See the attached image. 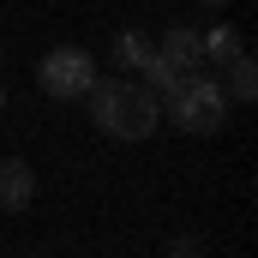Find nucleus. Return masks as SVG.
Wrapping results in <instances>:
<instances>
[{
	"mask_svg": "<svg viewBox=\"0 0 258 258\" xmlns=\"http://www.w3.org/2000/svg\"><path fill=\"white\" fill-rule=\"evenodd\" d=\"M84 108H90V126L96 132L132 138V144L162 126V96H156L150 84H132L126 72H120V78H96V84L84 90Z\"/></svg>",
	"mask_w": 258,
	"mask_h": 258,
	"instance_id": "1",
	"label": "nucleus"
},
{
	"mask_svg": "<svg viewBox=\"0 0 258 258\" xmlns=\"http://www.w3.org/2000/svg\"><path fill=\"white\" fill-rule=\"evenodd\" d=\"M162 114L180 132H192V138H210V132H222V120H228V90H222L210 72H186V78L162 96Z\"/></svg>",
	"mask_w": 258,
	"mask_h": 258,
	"instance_id": "2",
	"label": "nucleus"
},
{
	"mask_svg": "<svg viewBox=\"0 0 258 258\" xmlns=\"http://www.w3.org/2000/svg\"><path fill=\"white\" fill-rule=\"evenodd\" d=\"M102 72H96V54L90 48H48L42 60H36V84H42V96H54V102H84V90L96 84Z\"/></svg>",
	"mask_w": 258,
	"mask_h": 258,
	"instance_id": "3",
	"label": "nucleus"
},
{
	"mask_svg": "<svg viewBox=\"0 0 258 258\" xmlns=\"http://www.w3.org/2000/svg\"><path fill=\"white\" fill-rule=\"evenodd\" d=\"M36 198V168L30 156H6L0 162V210H30Z\"/></svg>",
	"mask_w": 258,
	"mask_h": 258,
	"instance_id": "4",
	"label": "nucleus"
},
{
	"mask_svg": "<svg viewBox=\"0 0 258 258\" xmlns=\"http://www.w3.org/2000/svg\"><path fill=\"white\" fill-rule=\"evenodd\" d=\"M150 48H156L168 66H180V72H198V66H204V54H198V30H192V24H168V30H162V42H150Z\"/></svg>",
	"mask_w": 258,
	"mask_h": 258,
	"instance_id": "5",
	"label": "nucleus"
},
{
	"mask_svg": "<svg viewBox=\"0 0 258 258\" xmlns=\"http://www.w3.org/2000/svg\"><path fill=\"white\" fill-rule=\"evenodd\" d=\"M198 54H204V60H234V54H246V42H240V30H234V24H222V18H216V24H210V30H198Z\"/></svg>",
	"mask_w": 258,
	"mask_h": 258,
	"instance_id": "6",
	"label": "nucleus"
},
{
	"mask_svg": "<svg viewBox=\"0 0 258 258\" xmlns=\"http://www.w3.org/2000/svg\"><path fill=\"white\" fill-rule=\"evenodd\" d=\"M108 60L120 66V72H144V60H150V36H144V30H120L114 48H108Z\"/></svg>",
	"mask_w": 258,
	"mask_h": 258,
	"instance_id": "7",
	"label": "nucleus"
},
{
	"mask_svg": "<svg viewBox=\"0 0 258 258\" xmlns=\"http://www.w3.org/2000/svg\"><path fill=\"white\" fill-rule=\"evenodd\" d=\"M258 96V66H252V54H234L228 60V102H252Z\"/></svg>",
	"mask_w": 258,
	"mask_h": 258,
	"instance_id": "8",
	"label": "nucleus"
},
{
	"mask_svg": "<svg viewBox=\"0 0 258 258\" xmlns=\"http://www.w3.org/2000/svg\"><path fill=\"white\" fill-rule=\"evenodd\" d=\"M162 258H204V246H198L192 234H174V240L162 246Z\"/></svg>",
	"mask_w": 258,
	"mask_h": 258,
	"instance_id": "9",
	"label": "nucleus"
},
{
	"mask_svg": "<svg viewBox=\"0 0 258 258\" xmlns=\"http://www.w3.org/2000/svg\"><path fill=\"white\" fill-rule=\"evenodd\" d=\"M198 6H204V12H222V6H228V0H198Z\"/></svg>",
	"mask_w": 258,
	"mask_h": 258,
	"instance_id": "10",
	"label": "nucleus"
},
{
	"mask_svg": "<svg viewBox=\"0 0 258 258\" xmlns=\"http://www.w3.org/2000/svg\"><path fill=\"white\" fill-rule=\"evenodd\" d=\"M0 108H6V84H0Z\"/></svg>",
	"mask_w": 258,
	"mask_h": 258,
	"instance_id": "11",
	"label": "nucleus"
},
{
	"mask_svg": "<svg viewBox=\"0 0 258 258\" xmlns=\"http://www.w3.org/2000/svg\"><path fill=\"white\" fill-rule=\"evenodd\" d=\"M36 258H42V252H36Z\"/></svg>",
	"mask_w": 258,
	"mask_h": 258,
	"instance_id": "12",
	"label": "nucleus"
}]
</instances>
